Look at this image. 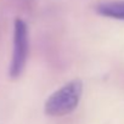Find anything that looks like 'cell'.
<instances>
[{
	"label": "cell",
	"mask_w": 124,
	"mask_h": 124,
	"mask_svg": "<svg viewBox=\"0 0 124 124\" xmlns=\"http://www.w3.org/2000/svg\"><path fill=\"white\" fill-rule=\"evenodd\" d=\"M83 94L80 80H72L56 90L46 100L44 111L50 117H62L73 112L79 105Z\"/></svg>",
	"instance_id": "cell-1"
},
{
	"label": "cell",
	"mask_w": 124,
	"mask_h": 124,
	"mask_svg": "<svg viewBox=\"0 0 124 124\" xmlns=\"http://www.w3.org/2000/svg\"><path fill=\"white\" fill-rule=\"evenodd\" d=\"M28 28L27 24L17 18L14 28V50L10 65V77L18 78L24 70L28 56Z\"/></svg>",
	"instance_id": "cell-2"
},
{
	"label": "cell",
	"mask_w": 124,
	"mask_h": 124,
	"mask_svg": "<svg viewBox=\"0 0 124 124\" xmlns=\"http://www.w3.org/2000/svg\"><path fill=\"white\" fill-rule=\"evenodd\" d=\"M96 11L103 17L124 21V0L102 1L96 6Z\"/></svg>",
	"instance_id": "cell-3"
}]
</instances>
